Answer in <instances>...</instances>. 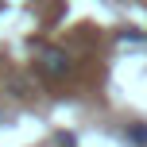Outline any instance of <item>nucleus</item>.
Returning <instances> with one entry per match:
<instances>
[{"label": "nucleus", "instance_id": "f257e3e1", "mask_svg": "<svg viewBox=\"0 0 147 147\" xmlns=\"http://www.w3.org/2000/svg\"><path fill=\"white\" fill-rule=\"evenodd\" d=\"M39 70H43L47 78H66L70 74V54L58 51V47H47V51L39 54Z\"/></svg>", "mask_w": 147, "mask_h": 147}, {"label": "nucleus", "instance_id": "f03ea898", "mask_svg": "<svg viewBox=\"0 0 147 147\" xmlns=\"http://www.w3.org/2000/svg\"><path fill=\"white\" fill-rule=\"evenodd\" d=\"M132 140L136 143H147V128H132Z\"/></svg>", "mask_w": 147, "mask_h": 147}]
</instances>
